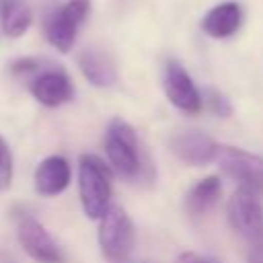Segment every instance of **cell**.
<instances>
[{
	"label": "cell",
	"instance_id": "obj_1",
	"mask_svg": "<svg viewBox=\"0 0 263 263\" xmlns=\"http://www.w3.org/2000/svg\"><path fill=\"white\" fill-rule=\"evenodd\" d=\"M105 154L111 173L125 181L152 179V164L146 156L144 144L134 129L121 117H113L105 132Z\"/></svg>",
	"mask_w": 263,
	"mask_h": 263
},
{
	"label": "cell",
	"instance_id": "obj_2",
	"mask_svg": "<svg viewBox=\"0 0 263 263\" xmlns=\"http://www.w3.org/2000/svg\"><path fill=\"white\" fill-rule=\"evenodd\" d=\"M111 168L95 154H82L78 158V193L84 214L90 220H99L111 205Z\"/></svg>",
	"mask_w": 263,
	"mask_h": 263
},
{
	"label": "cell",
	"instance_id": "obj_3",
	"mask_svg": "<svg viewBox=\"0 0 263 263\" xmlns=\"http://www.w3.org/2000/svg\"><path fill=\"white\" fill-rule=\"evenodd\" d=\"M226 218L232 230L251 247V255H263V205L259 193L236 187L226 203Z\"/></svg>",
	"mask_w": 263,
	"mask_h": 263
},
{
	"label": "cell",
	"instance_id": "obj_4",
	"mask_svg": "<svg viewBox=\"0 0 263 263\" xmlns=\"http://www.w3.org/2000/svg\"><path fill=\"white\" fill-rule=\"evenodd\" d=\"M99 247L109 263H123L134 251V222L121 205H109V210L99 218Z\"/></svg>",
	"mask_w": 263,
	"mask_h": 263
},
{
	"label": "cell",
	"instance_id": "obj_5",
	"mask_svg": "<svg viewBox=\"0 0 263 263\" xmlns=\"http://www.w3.org/2000/svg\"><path fill=\"white\" fill-rule=\"evenodd\" d=\"M90 12V0H68L45 14L43 31L47 41L62 53L74 47L78 31Z\"/></svg>",
	"mask_w": 263,
	"mask_h": 263
},
{
	"label": "cell",
	"instance_id": "obj_6",
	"mask_svg": "<svg viewBox=\"0 0 263 263\" xmlns=\"http://www.w3.org/2000/svg\"><path fill=\"white\" fill-rule=\"evenodd\" d=\"M16 238L23 251L37 263H64V253L47 228L31 214L16 216Z\"/></svg>",
	"mask_w": 263,
	"mask_h": 263
},
{
	"label": "cell",
	"instance_id": "obj_7",
	"mask_svg": "<svg viewBox=\"0 0 263 263\" xmlns=\"http://www.w3.org/2000/svg\"><path fill=\"white\" fill-rule=\"evenodd\" d=\"M220 168L238 183L255 193H263V158L236 146H220L216 154Z\"/></svg>",
	"mask_w": 263,
	"mask_h": 263
},
{
	"label": "cell",
	"instance_id": "obj_8",
	"mask_svg": "<svg viewBox=\"0 0 263 263\" xmlns=\"http://www.w3.org/2000/svg\"><path fill=\"white\" fill-rule=\"evenodd\" d=\"M162 86L166 99L183 113H197L201 111V92L197 90L193 78L185 70V66L177 60H166L162 70Z\"/></svg>",
	"mask_w": 263,
	"mask_h": 263
},
{
	"label": "cell",
	"instance_id": "obj_9",
	"mask_svg": "<svg viewBox=\"0 0 263 263\" xmlns=\"http://www.w3.org/2000/svg\"><path fill=\"white\" fill-rule=\"evenodd\" d=\"M168 148L179 160L191 166H205L216 160L220 144L205 132L185 129V132H177L171 136Z\"/></svg>",
	"mask_w": 263,
	"mask_h": 263
},
{
	"label": "cell",
	"instance_id": "obj_10",
	"mask_svg": "<svg viewBox=\"0 0 263 263\" xmlns=\"http://www.w3.org/2000/svg\"><path fill=\"white\" fill-rule=\"evenodd\" d=\"M29 88H31V95L35 97V101L45 107H60V105L72 101V97H74V84L62 68L39 70L37 74L31 76Z\"/></svg>",
	"mask_w": 263,
	"mask_h": 263
},
{
	"label": "cell",
	"instance_id": "obj_11",
	"mask_svg": "<svg viewBox=\"0 0 263 263\" xmlns=\"http://www.w3.org/2000/svg\"><path fill=\"white\" fill-rule=\"evenodd\" d=\"M72 179V168L70 162L60 156V154H51L47 158H43L33 175V183H35V191L43 197H53L60 195L68 189Z\"/></svg>",
	"mask_w": 263,
	"mask_h": 263
},
{
	"label": "cell",
	"instance_id": "obj_12",
	"mask_svg": "<svg viewBox=\"0 0 263 263\" xmlns=\"http://www.w3.org/2000/svg\"><path fill=\"white\" fill-rule=\"evenodd\" d=\"M242 6L234 0L220 2L212 6L201 18V31L212 39L232 37L242 25Z\"/></svg>",
	"mask_w": 263,
	"mask_h": 263
},
{
	"label": "cell",
	"instance_id": "obj_13",
	"mask_svg": "<svg viewBox=\"0 0 263 263\" xmlns=\"http://www.w3.org/2000/svg\"><path fill=\"white\" fill-rule=\"evenodd\" d=\"M78 68L84 78L99 88L113 86L117 80V68L111 55L99 47H84L78 53Z\"/></svg>",
	"mask_w": 263,
	"mask_h": 263
},
{
	"label": "cell",
	"instance_id": "obj_14",
	"mask_svg": "<svg viewBox=\"0 0 263 263\" xmlns=\"http://www.w3.org/2000/svg\"><path fill=\"white\" fill-rule=\"evenodd\" d=\"M220 193H222V181H220V177H216V175L203 177V179H199V181L187 191L185 208H187L189 214L201 216V214H205V212L218 201Z\"/></svg>",
	"mask_w": 263,
	"mask_h": 263
},
{
	"label": "cell",
	"instance_id": "obj_15",
	"mask_svg": "<svg viewBox=\"0 0 263 263\" xmlns=\"http://www.w3.org/2000/svg\"><path fill=\"white\" fill-rule=\"evenodd\" d=\"M2 29L8 37H21L33 21V12L25 0H0Z\"/></svg>",
	"mask_w": 263,
	"mask_h": 263
},
{
	"label": "cell",
	"instance_id": "obj_16",
	"mask_svg": "<svg viewBox=\"0 0 263 263\" xmlns=\"http://www.w3.org/2000/svg\"><path fill=\"white\" fill-rule=\"evenodd\" d=\"M12 181V152L6 140L0 136V191L8 189Z\"/></svg>",
	"mask_w": 263,
	"mask_h": 263
},
{
	"label": "cell",
	"instance_id": "obj_17",
	"mask_svg": "<svg viewBox=\"0 0 263 263\" xmlns=\"http://www.w3.org/2000/svg\"><path fill=\"white\" fill-rule=\"evenodd\" d=\"M201 101H205L208 107H210L218 117H228V115L232 113V105H230V101H228L220 90H212V88H208V90H205V97H201Z\"/></svg>",
	"mask_w": 263,
	"mask_h": 263
},
{
	"label": "cell",
	"instance_id": "obj_18",
	"mask_svg": "<svg viewBox=\"0 0 263 263\" xmlns=\"http://www.w3.org/2000/svg\"><path fill=\"white\" fill-rule=\"evenodd\" d=\"M175 263H218V261H216V259L201 257V255H197V253H193V251H185V253H181V255L177 257Z\"/></svg>",
	"mask_w": 263,
	"mask_h": 263
},
{
	"label": "cell",
	"instance_id": "obj_19",
	"mask_svg": "<svg viewBox=\"0 0 263 263\" xmlns=\"http://www.w3.org/2000/svg\"><path fill=\"white\" fill-rule=\"evenodd\" d=\"M249 263H263V255H251Z\"/></svg>",
	"mask_w": 263,
	"mask_h": 263
},
{
	"label": "cell",
	"instance_id": "obj_20",
	"mask_svg": "<svg viewBox=\"0 0 263 263\" xmlns=\"http://www.w3.org/2000/svg\"><path fill=\"white\" fill-rule=\"evenodd\" d=\"M0 263H14V261H12V259H8V257H2V259H0Z\"/></svg>",
	"mask_w": 263,
	"mask_h": 263
}]
</instances>
